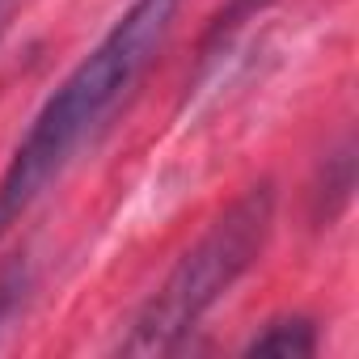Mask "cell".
Instances as JSON below:
<instances>
[{"instance_id": "cell-5", "label": "cell", "mask_w": 359, "mask_h": 359, "mask_svg": "<svg viewBox=\"0 0 359 359\" xmlns=\"http://www.w3.org/2000/svg\"><path fill=\"white\" fill-rule=\"evenodd\" d=\"M9 9H13V0H0V30H5V18H9Z\"/></svg>"}, {"instance_id": "cell-4", "label": "cell", "mask_w": 359, "mask_h": 359, "mask_svg": "<svg viewBox=\"0 0 359 359\" xmlns=\"http://www.w3.org/2000/svg\"><path fill=\"white\" fill-rule=\"evenodd\" d=\"M13 292H18V283H0V317L9 313V304H13Z\"/></svg>"}, {"instance_id": "cell-2", "label": "cell", "mask_w": 359, "mask_h": 359, "mask_svg": "<svg viewBox=\"0 0 359 359\" xmlns=\"http://www.w3.org/2000/svg\"><path fill=\"white\" fill-rule=\"evenodd\" d=\"M271 224H275V195H271V187H254L169 271L161 292L135 317L123 351H131V355L173 351L199 325V317L254 266V258L262 254V245L271 237Z\"/></svg>"}, {"instance_id": "cell-1", "label": "cell", "mask_w": 359, "mask_h": 359, "mask_svg": "<svg viewBox=\"0 0 359 359\" xmlns=\"http://www.w3.org/2000/svg\"><path fill=\"white\" fill-rule=\"evenodd\" d=\"M177 13V0H131V9L110 26V34L72 68V76L47 97L26 140L18 144L0 177V237L43 195V187L64 169L81 140L118 106L148 60L161 51Z\"/></svg>"}, {"instance_id": "cell-3", "label": "cell", "mask_w": 359, "mask_h": 359, "mask_svg": "<svg viewBox=\"0 0 359 359\" xmlns=\"http://www.w3.org/2000/svg\"><path fill=\"white\" fill-rule=\"evenodd\" d=\"M250 355H279V359H304L317 351V334L313 321L304 317H279L271 321L262 334H254V342L245 346Z\"/></svg>"}]
</instances>
